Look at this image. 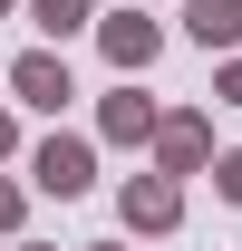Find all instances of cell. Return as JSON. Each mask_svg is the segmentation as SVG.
<instances>
[{
  "mask_svg": "<svg viewBox=\"0 0 242 251\" xmlns=\"http://www.w3.org/2000/svg\"><path fill=\"white\" fill-rule=\"evenodd\" d=\"M20 87H30L39 106H59V97H68V77H59V68H49V58H30V68H20Z\"/></svg>",
  "mask_w": 242,
  "mask_h": 251,
  "instance_id": "2",
  "label": "cell"
},
{
  "mask_svg": "<svg viewBox=\"0 0 242 251\" xmlns=\"http://www.w3.org/2000/svg\"><path fill=\"white\" fill-rule=\"evenodd\" d=\"M39 174H49V184L68 193V184H78V174H88V155H78V145H49V164H39Z\"/></svg>",
  "mask_w": 242,
  "mask_h": 251,
  "instance_id": "3",
  "label": "cell"
},
{
  "mask_svg": "<svg viewBox=\"0 0 242 251\" xmlns=\"http://www.w3.org/2000/svg\"><path fill=\"white\" fill-rule=\"evenodd\" d=\"M194 29H204V39H233L242 29V0H194Z\"/></svg>",
  "mask_w": 242,
  "mask_h": 251,
  "instance_id": "1",
  "label": "cell"
}]
</instances>
